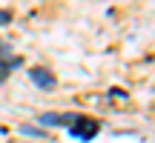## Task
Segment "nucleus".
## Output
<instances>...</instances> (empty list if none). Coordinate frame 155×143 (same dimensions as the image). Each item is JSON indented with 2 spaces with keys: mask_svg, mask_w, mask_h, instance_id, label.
<instances>
[{
  "mask_svg": "<svg viewBox=\"0 0 155 143\" xmlns=\"http://www.w3.org/2000/svg\"><path fill=\"white\" fill-rule=\"evenodd\" d=\"M69 135H75L78 140H92L95 135H98V120L83 117V115H75V120L69 123Z\"/></svg>",
  "mask_w": 155,
  "mask_h": 143,
  "instance_id": "1",
  "label": "nucleus"
},
{
  "mask_svg": "<svg viewBox=\"0 0 155 143\" xmlns=\"http://www.w3.org/2000/svg\"><path fill=\"white\" fill-rule=\"evenodd\" d=\"M29 77H32L40 89H55V77H52L46 69H29Z\"/></svg>",
  "mask_w": 155,
  "mask_h": 143,
  "instance_id": "2",
  "label": "nucleus"
}]
</instances>
